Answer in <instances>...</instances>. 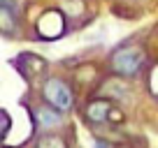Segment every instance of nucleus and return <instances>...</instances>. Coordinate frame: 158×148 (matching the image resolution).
Returning a JSON list of instances; mask_svg holds the SVG:
<instances>
[{
  "mask_svg": "<svg viewBox=\"0 0 158 148\" xmlns=\"http://www.w3.org/2000/svg\"><path fill=\"white\" fill-rule=\"evenodd\" d=\"M40 95L47 107L56 109L58 114H70L74 107V88L60 76H47L40 86Z\"/></svg>",
  "mask_w": 158,
  "mask_h": 148,
  "instance_id": "obj_1",
  "label": "nucleus"
},
{
  "mask_svg": "<svg viewBox=\"0 0 158 148\" xmlns=\"http://www.w3.org/2000/svg\"><path fill=\"white\" fill-rule=\"evenodd\" d=\"M144 60H147V53H144L142 46L137 44H123L118 46L116 51L109 58V67L116 74L118 79H133L142 72Z\"/></svg>",
  "mask_w": 158,
  "mask_h": 148,
  "instance_id": "obj_2",
  "label": "nucleus"
},
{
  "mask_svg": "<svg viewBox=\"0 0 158 148\" xmlns=\"http://www.w3.org/2000/svg\"><path fill=\"white\" fill-rule=\"evenodd\" d=\"M65 30H68V19H65L56 7L54 10L42 12L40 19L35 21V33H37L40 40H44V42L60 40V37L65 35Z\"/></svg>",
  "mask_w": 158,
  "mask_h": 148,
  "instance_id": "obj_3",
  "label": "nucleus"
},
{
  "mask_svg": "<svg viewBox=\"0 0 158 148\" xmlns=\"http://www.w3.org/2000/svg\"><path fill=\"white\" fill-rule=\"evenodd\" d=\"M21 33V7L16 0H0V35L16 37Z\"/></svg>",
  "mask_w": 158,
  "mask_h": 148,
  "instance_id": "obj_4",
  "label": "nucleus"
},
{
  "mask_svg": "<svg viewBox=\"0 0 158 148\" xmlns=\"http://www.w3.org/2000/svg\"><path fill=\"white\" fill-rule=\"evenodd\" d=\"M30 116H33L35 127H37V130H44V132H49V130L60 127V125H63V114H58L56 109L47 107L44 102H42V104H35V107L30 109Z\"/></svg>",
  "mask_w": 158,
  "mask_h": 148,
  "instance_id": "obj_5",
  "label": "nucleus"
},
{
  "mask_svg": "<svg viewBox=\"0 0 158 148\" xmlns=\"http://www.w3.org/2000/svg\"><path fill=\"white\" fill-rule=\"evenodd\" d=\"M109 109H112V102L107 97H93L84 104V120L91 125H102L107 123Z\"/></svg>",
  "mask_w": 158,
  "mask_h": 148,
  "instance_id": "obj_6",
  "label": "nucleus"
},
{
  "mask_svg": "<svg viewBox=\"0 0 158 148\" xmlns=\"http://www.w3.org/2000/svg\"><path fill=\"white\" fill-rule=\"evenodd\" d=\"M16 67L26 74V76H37L47 69V60L40 58L37 53H21V58L16 60Z\"/></svg>",
  "mask_w": 158,
  "mask_h": 148,
  "instance_id": "obj_7",
  "label": "nucleus"
},
{
  "mask_svg": "<svg viewBox=\"0 0 158 148\" xmlns=\"http://www.w3.org/2000/svg\"><path fill=\"white\" fill-rule=\"evenodd\" d=\"M56 10L65 16V19H81L86 14V0H58Z\"/></svg>",
  "mask_w": 158,
  "mask_h": 148,
  "instance_id": "obj_8",
  "label": "nucleus"
},
{
  "mask_svg": "<svg viewBox=\"0 0 158 148\" xmlns=\"http://www.w3.org/2000/svg\"><path fill=\"white\" fill-rule=\"evenodd\" d=\"M35 148H68V141H65L60 134H56V132H44L37 139Z\"/></svg>",
  "mask_w": 158,
  "mask_h": 148,
  "instance_id": "obj_9",
  "label": "nucleus"
},
{
  "mask_svg": "<svg viewBox=\"0 0 158 148\" xmlns=\"http://www.w3.org/2000/svg\"><path fill=\"white\" fill-rule=\"evenodd\" d=\"M149 86H151L153 95H158V67H156V72L151 74V79H149Z\"/></svg>",
  "mask_w": 158,
  "mask_h": 148,
  "instance_id": "obj_10",
  "label": "nucleus"
},
{
  "mask_svg": "<svg viewBox=\"0 0 158 148\" xmlns=\"http://www.w3.org/2000/svg\"><path fill=\"white\" fill-rule=\"evenodd\" d=\"M93 148H112V146H109V141H105V139H93Z\"/></svg>",
  "mask_w": 158,
  "mask_h": 148,
  "instance_id": "obj_11",
  "label": "nucleus"
},
{
  "mask_svg": "<svg viewBox=\"0 0 158 148\" xmlns=\"http://www.w3.org/2000/svg\"><path fill=\"white\" fill-rule=\"evenodd\" d=\"M126 2H137V0H126Z\"/></svg>",
  "mask_w": 158,
  "mask_h": 148,
  "instance_id": "obj_12",
  "label": "nucleus"
}]
</instances>
